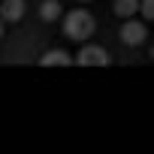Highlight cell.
<instances>
[{
    "label": "cell",
    "mask_w": 154,
    "mask_h": 154,
    "mask_svg": "<svg viewBox=\"0 0 154 154\" xmlns=\"http://www.w3.org/2000/svg\"><path fill=\"white\" fill-rule=\"evenodd\" d=\"M69 63H72V54L63 48H51L39 57V66H69Z\"/></svg>",
    "instance_id": "5"
},
{
    "label": "cell",
    "mask_w": 154,
    "mask_h": 154,
    "mask_svg": "<svg viewBox=\"0 0 154 154\" xmlns=\"http://www.w3.org/2000/svg\"><path fill=\"white\" fill-rule=\"evenodd\" d=\"M94 30H97V21H94V15L85 12V9H72V12L63 15V36H66V39L85 42L88 36H94Z\"/></svg>",
    "instance_id": "1"
},
{
    "label": "cell",
    "mask_w": 154,
    "mask_h": 154,
    "mask_svg": "<svg viewBox=\"0 0 154 154\" xmlns=\"http://www.w3.org/2000/svg\"><path fill=\"white\" fill-rule=\"evenodd\" d=\"M145 21H154V0H139V9H136Z\"/></svg>",
    "instance_id": "8"
},
{
    "label": "cell",
    "mask_w": 154,
    "mask_h": 154,
    "mask_svg": "<svg viewBox=\"0 0 154 154\" xmlns=\"http://www.w3.org/2000/svg\"><path fill=\"white\" fill-rule=\"evenodd\" d=\"M139 9V0H112V12L121 18H133Z\"/></svg>",
    "instance_id": "6"
},
{
    "label": "cell",
    "mask_w": 154,
    "mask_h": 154,
    "mask_svg": "<svg viewBox=\"0 0 154 154\" xmlns=\"http://www.w3.org/2000/svg\"><path fill=\"white\" fill-rule=\"evenodd\" d=\"M79 3H91V0H79Z\"/></svg>",
    "instance_id": "10"
},
{
    "label": "cell",
    "mask_w": 154,
    "mask_h": 154,
    "mask_svg": "<svg viewBox=\"0 0 154 154\" xmlns=\"http://www.w3.org/2000/svg\"><path fill=\"white\" fill-rule=\"evenodd\" d=\"M3 27H6V24H3V21H0V36H3Z\"/></svg>",
    "instance_id": "9"
},
{
    "label": "cell",
    "mask_w": 154,
    "mask_h": 154,
    "mask_svg": "<svg viewBox=\"0 0 154 154\" xmlns=\"http://www.w3.org/2000/svg\"><path fill=\"white\" fill-rule=\"evenodd\" d=\"M118 36H121V42H124V45H142V42H145V36H148V30H145V24H142V21L127 18Z\"/></svg>",
    "instance_id": "3"
},
{
    "label": "cell",
    "mask_w": 154,
    "mask_h": 154,
    "mask_svg": "<svg viewBox=\"0 0 154 154\" xmlns=\"http://www.w3.org/2000/svg\"><path fill=\"white\" fill-rule=\"evenodd\" d=\"M72 63H79V66H109L112 57H109V51L100 48V45H85L79 54L72 57Z\"/></svg>",
    "instance_id": "2"
},
{
    "label": "cell",
    "mask_w": 154,
    "mask_h": 154,
    "mask_svg": "<svg viewBox=\"0 0 154 154\" xmlns=\"http://www.w3.org/2000/svg\"><path fill=\"white\" fill-rule=\"evenodd\" d=\"M24 18V0H0V21L15 24Z\"/></svg>",
    "instance_id": "4"
},
{
    "label": "cell",
    "mask_w": 154,
    "mask_h": 154,
    "mask_svg": "<svg viewBox=\"0 0 154 154\" xmlns=\"http://www.w3.org/2000/svg\"><path fill=\"white\" fill-rule=\"evenodd\" d=\"M63 12V6L57 3V0H42V6H39V18L42 21H57Z\"/></svg>",
    "instance_id": "7"
}]
</instances>
